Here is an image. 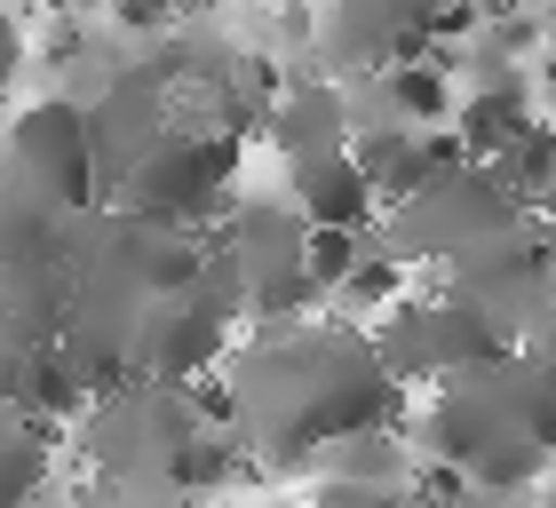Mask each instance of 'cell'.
<instances>
[{"label": "cell", "mask_w": 556, "mask_h": 508, "mask_svg": "<svg viewBox=\"0 0 556 508\" xmlns=\"http://www.w3.org/2000/svg\"><path fill=\"white\" fill-rule=\"evenodd\" d=\"M397 381L382 373L374 342L318 334V326H270L231 373V414L263 429L278 453L342 445L350 429H382Z\"/></svg>", "instance_id": "1"}, {"label": "cell", "mask_w": 556, "mask_h": 508, "mask_svg": "<svg viewBox=\"0 0 556 508\" xmlns=\"http://www.w3.org/2000/svg\"><path fill=\"white\" fill-rule=\"evenodd\" d=\"M429 461H453L469 485H525L548 469V366L541 350L517 366V350L445 373V397L429 405Z\"/></svg>", "instance_id": "2"}, {"label": "cell", "mask_w": 556, "mask_h": 508, "mask_svg": "<svg viewBox=\"0 0 556 508\" xmlns=\"http://www.w3.org/2000/svg\"><path fill=\"white\" fill-rule=\"evenodd\" d=\"M509 223H517V207H509V191L493 183V167H485V160H453V167H438L429 183H414V191L390 207V239H397L406 263H414V254L453 263L462 246L509 231Z\"/></svg>", "instance_id": "3"}, {"label": "cell", "mask_w": 556, "mask_h": 508, "mask_svg": "<svg viewBox=\"0 0 556 508\" xmlns=\"http://www.w3.org/2000/svg\"><path fill=\"white\" fill-rule=\"evenodd\" d=\"M501 350H517V342L501 334L469 294L406 302V310H390V326L374 334V358H382L390 381H445V373H469V366L501 358Z\"/></svg>", "instance_id": "4"}, {"label": "cell", "mask_w": 556, "mask_h": 508, "mask_svg": "<svg viewBox=\"0 0 556 508\" xmlns=\"http://www.w3.org/2000/svg\"><path fill=\"white\" fill-rule=\"evenodd\" d=\"M239 175V136L231 127H199V136H184V127L167 119V136L143 151V160L119 175L136 199V215H160V223H199L223 207V191H231Z\"/></svg>", "instance_id": "5"}, {"label": "cell", "mask_w": 556, "mask_h": 508, "mask_svg": "<svg viewBox=\"0 0 556 508\" xmlns=\"http://www.w3.org/2000/svg\"><path fill=\"white\" fill-rule=\"evenodd\" d=\"M9 167L24 183H40L56 199L64 215L96 207V136H88V112L72 104V96H40V104H24L16 127H9Z\"/></svg>", "instance_id": "6"}, {"label": "cell", "mask_w": 556, "mask_h": 508, "mask_svg": "<svg viewBox=\"0 0 556 508\" xmlns=\"http://www.w3.org/2000/svg\"><path fill=\"white\" fill-rule=\"evenodd\" d=\"M445 9L453 0H334V9H326V56L366 80V72L414 56L445 24Z\"/></svg>", "instance_id": "7"}, {"label": "cell", "mask_w": 556, "mask_h": 508, "mask_svg": "<svg viewBox=\"0 0 556 508\" xmlns=\"http://www.w3.org/2000/svg\"><path fill=\"white\" fill-rule=\"evenodd\" d=\"M350 160H358L374 207H397L414 183H429L438 167L462 160V143H453V127H358V136H350Z\"/></svg>", "instance_id": "8"}, {"label": "cell", "mask_w": 556, "mask_h": 508, "mask_svg": "<svg viewBox=\"0 0 556 508\" xmlns=\"http://www.w3.org/2000/svg\"><path fill=\"white\" fill-rule=\"evenodd\" d=\"M287 175H294V215H302V223H342V231H366L374 191H366L358 160H350V143L311 151V160H287Z\"/></svg>", "instance_id": "9"}, {"label": "cell", "mask_w": 556, "mask_h": 508, "mask_svg": "<svg viewBox=\"0 0 556 508\" xmlns=\"http://www.w3.org/2000/svg\"><path fill=\"white\" fill-rule=\"evenodd\" d=\"M445 119H453V143H462V160H493V151H509L541 112L525 104L517 80H493V88H469Z\"/></svg>", "instance_id": "10"}, {"label": "cell", "mask_w": 556, "mask_h": 508, "mask_svg": "<svg viewBox=\"0 0 556 508\" xmlns=\"http://www.w3.org/2000/svg\"><path fill=\"white\" fill-rule=\"evenodd\" d=\"M270 143L287 151V160H311V151H334L350 143V104L334 88H294L287 104L270 112Z\"/></svg>", "instance_id": "11"}, {"label": "cell", "mask_w": 556, "mask_h": 508, "mask_svg": "<svg viewBox=\"0 0 556 508\" xmlns=\"http://www.w3.org/2000/svg\"><path fill=\"white\" fill-rule=\"evenodd\" d=\"M493 183L501 191H509V207L517 215H541L548 207V183H556V151H548V127L533 119V127H525V136L509 143V151H493Z\"/></svg>", "instance_id": "12"}, {"label": "cell", "mask_w": 556, "mask_h": 508, "mask_svg": "<svg viewBox=\"0 0 556 508\" xmlns=\"http://www.w3.org/2000/svg\"><path fill=\"white\" fill-rule=\"evenodd\" d=\"M48 477V421L0 405V508H24Z\"/></svg>", "instance_id": "13"}, {"label": "cell", "mask_w": 556, "mask_h": 508, "mask_svg": "<svg viewBox=\"0 0 556 508\" xmlns=\"http://www.w3.org/2000/svg\"><path fill=\"white\" fill-rule=\"evenodd\" d=\"M397 287H406V254H350V270L334 278V294L350 310H390Z\"/></svg>", "instance_id": "14"}, {"label": "cell", "mask_w": 556, "mask_h": 508, "mask_svg": "<svg viewBox=\"0 0 556 508\" xmlns=\"http://www.w3.org/2000/svg\"><path fill=\"white\" fill-rule=\"evenodd\" d=\"M24 56H33V40H24V24L0 9V96H9V80L24 72Z\"/></svg>", "instance_id": "15"}, {"label": "cell", "mask_w": 556, "mask_h": 508, "mask_svg": "<svg viewBox=\"0 0 556 508\" xmlns=\"http://www.w3.org/2000/svg\"><path fill=\"white\" fill-rule=\"evenodd\" d=\"M112 24H128V33H160V24H175L167 0H112Z\"/></svg>", "instance_id": "16"}, {"label": "cell", "mask_w": 556, "mask_h": 508, "mask_svg": "<svg viewBox=\"0 0 556 508\" xmlns=\"http://www.w3.org/2000/svg\"><path fill=\"white\" fill-rule=\"evenodd\" d=\"M175 16H207V9H223V0H167Z\"/></svg>", "instance_id": "17"}]
</instances>
